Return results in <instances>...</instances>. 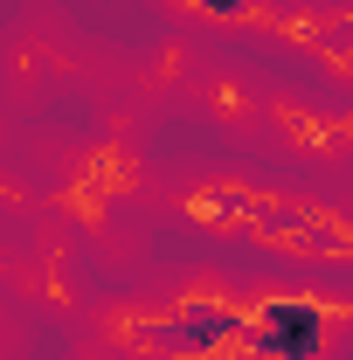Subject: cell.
<instances>
[{
  "label": "cell",
  "instance_id": "obj_1",
  "mask_svg": "<svg viewBox=\"0 0 353 360\" xmlns=\"http://www.w3.org/2000/svg\"><path fill=\"white\" fill-rule=\"evenodd\" d=\"M257 340H264L270 354H284V360H305L312 347H319V312L312 305H270L257 326H250Z\"/></svg>",
  "mask_w": 353,
  "mask_h": 360
},
{
  "label": "cell",
  "instance_id": "obj_2",
  "mask_svg": "<svg viewBox=\"0 0 353 360\" xmlns=\"http://www.w3.org/2000/svg\"><path fill=\"white\" fill-rule=\"evenodd\" d=\"M229 333H243L229 312H194L187 319V340H229Z\"/></svg>",
  "mask_w": 353,
  "mask_h": 360
},
{
  "label": "cell",
  "instance_id": "obj_3",
  "mask_svg": "<svg viewBox=\"0 0 353 360\" xmlns=\"http://www.w3.org/2000/svg\"><path fill=\"white\" fill-rule=\"evenodd\" d=\"M194 7H208V14H236V0H194Z\"/></svg>",
  "mask_w": 353,
  "mask_h": 360
}]
</instances>
